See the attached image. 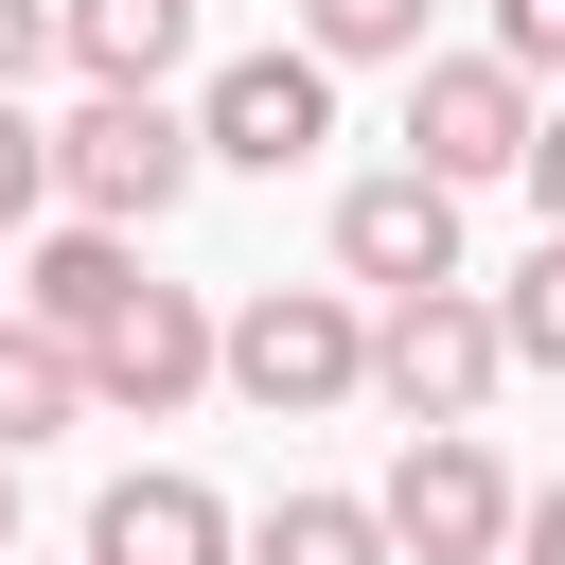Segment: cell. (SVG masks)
<instances>
[{
  "label": "cell",
  "instance_id": "cell-1",
  "mask_svg": "<svg viewBox=\"0 0 565 565\" xmlns=\"http://www.w3.org/2000/svg\"><path fill=\"white\" fill-rule=\"evenodd\" d=\"M353 371H371V300L353 282H247L212 318V388H247L265 424H335Z\"/></svg>",
  "mask_w": 565,
  "mask_h": 565
},
{
  "label": "cell",
  "instance_id": "cell-2",
  "mask_svg": "<svg viewBox=\"0 0 565 565\" xmlns=\"http://www.w3.org/2000/svg\"><path fill=\"white\" fill-rule=\"evenodd\" d=\"M494 388H512V353H494V300L477 282H388L371 300L353 406H388V424H494Z\"/></svg>",
  "mask_w": 565,
  "mask_h": 565
},
{
  "label": "cell",
  "instance_id": "cell-3",
  "mask_svg": "<svg viewBox=\"0 0 565 565\" xmlns=\"http://www.w3.org/2000/svg\"><path fill=\"white\" fill-rule=\"evenodd\" d=\"M194 177H212V159H194V106H177V88H88V106L53 124V194L106 212V230H159Z\"/></svg>",
  "mask_w": 565,
  "mask_h": 565
},
{
  "label": "cell",
  "instance_id": "cell-4",
  "mask_svg": "<svg viewBox=\"0 0 565 565\" xmlns=\"http://www.w3.org/2000/svg\"><path fill=\"white\" fill-rule=\"evenodd\" d=\"M371 530H388V565H494L512 547V459L477 424H406L388 477H371Z\"/></svg>",
  "mask_w": 565,
  "mask_h": 565
},
{
  "label": "cell",
  "instance_id": "cell-5",
  "mask_svg": "<svg viewBox=\"0 0 565 565\" xmlns=\"http://www.w3.org/2000/svg\"><path fill=\"white\" fill-rule=\"evenodd\" d=\"M318 141H335V71H318L300 35L194 71V159H212V177H300Z\"/></svg>",
  "mask_w": 565,
  "mask_h": 565
},
{
  "label": "cell",
  "instance_id": "cell-6",
  "mask_svg": "<svg viewBox=\"0 0 565 565\" xmlns=\"http://www.w3.org/2000/svg\"><path fill=\"white\" fill-rule=\"evenodd\" d=\"M71 371H88V406L177 424V406L212 388V300H194V282H124V300L88 318V353H71Z\"/></svg>",
  "mask_w": 565,
  "mask_h": 565
},
{
  "label": "cell",
  "instance_id": "cell-7",
  "mask_svg": "<svg viewBox=\"0 0 565 565\" xmlns=\"http://www.w3.org/2000/svg\"><path fill=\"white\" fill-rule=\"evenodd\" d=\"M512 141H530V71H512V53H406V159H424L441 194L512 177Z\"/></svg>",
  "mask_w": 565,
  "mask_h": 565
},
{
  "label": "cell",
  "instance_id": "cell-8",
  "mask_svg": "<svg viewBox=\"0 0 565 565\" xmlns=\"http://www.w3.org/2000/svg\"><path fill=\"white\" fill-rule=\"evenodd\" d=\"M335 282H353V300H388V282H459V194H441L424 159L353 177V194H335Z\"/></svg>",
  "mask_w": 565,
  "mask_h": 565
},
{
  "label": "cell",
  "instance_id": "cell-9",
  "mask_svg": "<svg viewBox=\"0 0 565 565\" xmlns=\"http://www.w3.org/2000/svg\"><path fill=\"white\" fill-rule=\"evenodd\" d=\"M88 565H230V494L177 477V459H124L88 494Z\"/></svg>",
  "mask_w": 565,
  "mask_h": 565
},
{
  "label": "cell",
  "instance_id": "cell-10",
  "mask_svg": "<svg viewBox=\"0 0 565 565\" xmlns=\"http://www.w3.org/2000/svg\"><path fill=\"white\" fill-rule=\"evenodd\" d=\"M141 282V230H106V212H53L35 247H18V282H0V318H35V335H71L88 353V318Z\"/></svg>",
  "mask_w": 565,
  "mask_h": 565
},
{
  "label": "cell",
  "instance_id": "cell-11",
  "mask_svg": "<svg viewBox=\"0 0 565 565\" xmlns=\"http://www.w3.org/2000/svg\"><path fill=\"white\" fill-rule=\"evenodd\" d=\"M53 71H88V88H177V71H194V0H53Z\"/></svg>",
  "mask_w": 565,
  "mask_h": 565
},
{
  "label": "cell",
  "instance_id": "cell-12",
  "mask_svg": "<svg viewBox=\"0 0 565 565\" xmlns=\"http://www.w3.org/2000/svg\"><path fill=\"white\" fill-rule=\"evenodd\" d=\"M230 565H388V530H371V494L300 477V494H265V512H230Z\"/></svg>",
  "mask_w": 565,
  "mask_h": 565
},
{
  "label": "cell",
  "instance_id": "cell-13",
  "mask_svg": "<svg viewBox=\"0 0 565 565\" xmlns=\"http://www.w3.org/2000/svg\"><path fill=\"white\" fill-rule=\"evenodd\" d=\"M71 424H88V371H71V335L0 318V459H35V441H71Z\"/></svg>",
  "mask_w": 565,
  "mask_h": 565
},
{
  "label": "cell",
  "instance_id": "cell-14",
  "mask_svg": "<svg viewBox=\"0 0 565 565\" xmlns=\"http://www.w3.org/2000/svg\"><path fill=\"white\" fill-rule=\"evenodd\" d=\"M424 18H441V0H300V53H318V71H406Z\"/></svg>",
  "mask_w": 565,
  "mask_h": 565
},
{
  "label": "cell",
  "instance_id": "cell-15",
  "mask_svg": "<svg viewBox=\"0 0 565 565\" xmlns=\"http://www.w3.org/2000/svg\"><path fill=\"white\" fill-rule=\"evenodd\" d=\"M477 300H494V353H512V371H547V388H565V230H547V247H530V265H512V282H477Z\"/></svg>",
  "mask_w": 565,
  "mask_h": 565
},
{
  "label": "cell",
  "instance_id": "cell-16",
  "mask_svg": "<svg viewBox=\"0 0 565 565\" xmlns=\"http://www.w3.org/2000/svg\"><path fill=\"white\" fill-rule=\"evenodd\" d=\"M35 212H53V124L0 88V230H35Z\"/></svg>",
  "mask_w": 565,
  "mask_h": 565
},
{
  "label": "cell",
  "instance_id": "cell-17",
  "mask_svg": "<svg viewBox=\"0 0 565 565\" xmlns=\"http://www.w3.org/2000/svg\"><path fill=\"white\" fill-rule=\"evenodd\" d=\"M477 53H512L530 88H565V0H494V35H477Z\"/></svg>",
  "mask_w": 565,
  "mask_h": 565
},
{
  "label": "cell",
  "instance_id": "cell-18",
  "mask_svg": "<svg viewBox=\"0 0 565 565\" xmlns=\"http://www.w3.org/2000/svg\"><path fill=\"white\" fill-rule=\"evenodd\" d=\"M512 177H530V212L565 230V88H530V141H512Z\"/></svg>",
  "mask_w": 565,
  "mask_h": 565
},
{
  "label": "cell",
  "instance_id": "cell-19",
  "mask_svg": "<svg viewBox=\"0 0 565 565\" xmlns=\"http://www.w3.org/2000/svg\"><path fill=\"white\" fill-rule=\"evenodd\" d=\"M53 71V0H0V88H35Z\"/></svg>",
  "mask_w": 565,
  "mask_h": 565
},
{
  "label": "cell",
  "instance_id": "cell-20",
  "mask_svg": "<svg viewBox=\"0 0 565 565\" xmlns=\"http://www.w3.org/2000/svg\"><path fill=\"white\" fill-rule=\"evenodd\" d=\"M494 565H565V477H547V494H512V547H494Z\"/></svg>",
  "mask_w": 565,
  "mask_h": 565
},
{
  "label": "cell",
  "instance_id": "cell-21",
  "mask_svg": "<svg viewBox=\"0 0 565 565\" xmlns=\"http://www.w3.org/2000/svg\"><path fill=\"white\" fill-rule=\"evenodd\" d=\"M0 547H18V459H0Z\"/></svg>",
  "mask_w": 565,
  "mask_h": 565
},
{
  "label": "cell",
  "instance_id": "cell-22",
  "mask_svg": "<svg viewBox=\"0 0 565 565\" xmlns=\"http://www.w3.org/2000/svg\"><path fill=\"white\" fill-rule=\"evenodd\" d=\"M0 565H18V547H0Z\"/></svg>",
  "mask_w": 565,
  "mask_h": 565
}]
</instances>
